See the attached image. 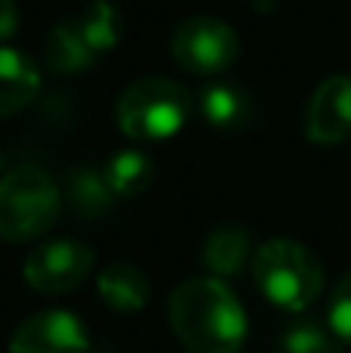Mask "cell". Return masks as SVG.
Segmentation results:
<instances>
[{"instance_id":"e0dca14e","label":"cell","mask_w":351,"mask_h":353,"mask_svg":"<svg viewBox=\"0 0 351 353\" xmlns=\"http://www.w3.org/2000/svg\"><path fill=\"white\" fill-rule=\"evenodd\" d=\"M283 353H342V341L336 338V332L323 329L317 319H298L280 338Z\"/></svg>"},{"instance_id":"6da1fadb","label":"cell","mask_w":351,"mask_h":353,"mask_svg":"<svg viewBox=\"0 0 351 353\" xmlns=\"http://www.w3.org/2000/svg\"><path fill=\"white\" fill-rule=\"evenodd\" d=\"M168 323L190 353H240L249 319L224 279H187L168 298Z\"/></svg>"},{"instance_id":"ba28073f","label":"cell","mask_w":351,"mask_h":353,"mask_svg":"<svg viewBox=\"0 0 351 353\" xmlns=\"http://www.w3.org/2000/svg\"><path fill=\"white\" fill-rule=\"evenodd\" d=\"M305 134L321 146L351 137V74H333L314 90L305 109Z\"/></svg>"},{"instance_id":"3957f363","label":"cell","mask_w":351,"mask_h":353,"mask_svg":"<svg viewBox=\"0 0 351 353\" xmlns=\"http://www.w3.org/2000/svg\"><path fill=\"white\" fill-rule=\"evenodd\" d=\"M196 99L184 84L171 78H140L118 97L115 118L118 128L131 140H168L180 134L193 118Z\"/></svg>"},{"instance_id":"ac0fdd59","label":"cell","mask_w":351,"mask_h":353,"mask_svg":"<svg viewBox=\"0 0 351 353\" xmlns=\"http://www.w3.org/2000/svg\"><path fill=\"white\" fill-rule=\"evenodd\" d=\"M327 325L342 344H351V273L342 276L327 304Z\"/></svg>"},{"instance_id":"8992f818","label":"cell","mask_w":351,"mask_h":353,"mask_svg":"<svg viewBox=\"0 0 351 353\" xmlns=\"http://www.w3.org/2000/svg\"><path fill=\"white\" fill-rule=\"evenodd\" d=\"M93 270V251L84 242L56 239V242L37 245L22 263V276L35 292L66 294L78 288Z\"/></svg>"},{"instance_id":"7c38bea8","label":"cell","mask_w":351,"mask_h":353,"mask_svg":"<svg viewBox=\"0 0 351 353\" xmlns=\"http://www.w3.org/2000/svg\"><path fill=\"white\" fill-rule=\"evenodd\" d=\"M205 267L215 273V279H234L246 270V263L255 257L252 236L240 226H218L205 242Z\"/></svg>"},{"instance_id":"d6986e66","label":"cell","mask_w":351,"mask_h":353,"mask_svg":"<svg viewBox=\"0 0 351 353\" xmlns=\"http://www.w3.org/2000/svg\"><path fill=\"white\" fill-rule=\"evenodd\" d=\"M19 28V6L12 0H0V41L12 37Z\"/></svg>"},{"instance_id":"9c48e42d","label":"cell","mask_w":351,"mask_h":353,"mask_svg":"<svg viewBox=\"0 0 351 353\" xmlns=\"http://www.w3.org/2000/svg\"><path fill=\"white\" fill-rule=\"evenodd\" d=\"M41 93V72L25 53L0 47V118L16 115Z\"/></svg>"},{"instance_id":"4fadbf2b","label":"cell","mask_w":351,"mask_h":353,"mask_svg":"<svg viewBox=\"0 0 351 353\" xmlns=\"http://www.w3.org/2000/svg\"><path fill=\"white\" fill-rule=\"evenodd\" d=\"M103 174H106V183L112 186V192H115V199L118 195L131 199V195H140L153 183L155 165L143 149H122V152H115L106 161Z\"/></svg>"},{"instance_id":"277c9868","label":"cell","mask_w":351,"mask_h":353,"mask_svg":"<svg viewBox=\"0 0 351 353\" xmlns=\"http://www.w3.org/2000/svg\"><path fill=\"white\" fill-rule=\"evenodd\" d=\"M62 208L59 186L41 168H12L0 180V239L31 242L56 223Z\"/></svg>"},{"instance_id":"7a4b0ae2","label":"cell","mask_w":351,"mask_h":353,"mask_svg":"<svg viewBox=\"0 0 351 353\" xmlns=\"http://www.w3.org/2000/svg\"><path fill=\"white\" fill-rule=\"evenodd\" d=\"M252 279L271 304L283 310H308L323 292V267L317 254L292 239H271L252 257Z\"/></svg>"},{"instance_id":"8fae6325","label":"cell","mask_w":351,"mask_h":353,"mask_svg":"<svg viewBox=\"0 0 351 353\" xmlns=\"http://www.w3.org/2000/svg\"><path fill=\"white\" fill-rule=\"evenodd\" d=\"M97 292L106 307L118 313H137L149 301V279L134 263H109L97 276Z\"/></svg>"},{"instance_id":"ffe728a7","label":"cell","mask_w":351,"mask_h":353,"mask_svg":"<svg viewBox=\"0 0 351 353\" xmlns=\"http://www.w3.org/2000/svg\"><path fill=\"white\" fill-rule=\"evenodd\" d=\"M0 171H3V155H0Z\"/></svg>"},{"instance_id":"9a60e30c","label":"cell","mask_w":351,"mask_h":353,"mask_svg":"<svg viewBox=\"0 0 351 353\" xmlns=\"http://www.w3.org/2000/svg\"><path fill=\"white\" fill-rule=\"evenodd\" d=\"M72 25L93 56L109 53V50L118 43V37H122L118 12H115V6H109V3H93L91 10Z\"/></svg>"},{"instance_id":"30bf717a","label":"cell","mask_w":351,"mask_h":353,"mask_svg":"<svg viewBox=\"0 0 351 353\" xmlns=\"http://www.w3.org/2000/svg\"><path fill=\"white\" fill-rule=\"evenodd\" d=\"M199 115L215 130H240L252 121V99L230 81H209L199 93Z\"/></svg>"},{"instance_id":"5bb4252c","label":"cell","mask_w":351,"mask_h":353,"mask_svg":"<svg viewBox=\"0 0 351 353\" xmlns=\"http://www.w3.org/2000/svg\"><path fill=\"white\" fill-rule=\"evenodd\" d=\"M115 192L106 183L103 171H93V168H81L68 176V205L81 214V217H97L106 208L112 205Z\"/></svg>"},{"instance_id":"5b68a950","label":"cell","mask_w":351,"mask_h":353,"mask_svg":"<svg viewBox=\"0 0 351 353\" xmlns=\"http://www.w3.org/2000/svg\"><path fill=\"white\" fill-rule=\"evenodd\" d=\"M240 41L221 19L193 16L180 22L171 34V56L184 72L199 78H218L236 62Z\"/></svg>"},{"instance_id":"52a82bcc","label":"cell","mask_w":351,"mask_h":353,"mask_svg":"<svg viewBox=\"0 0 351 353\" xmlns=\"http://www.w3.org/2000/svg\"><path fill=\"white\" fill-rule=\"evenodd\" d=\"M91 338L75 313L44 310L19 323L10 338V353H87Z\"/></svg>"},{"instance_id":"2e32d148","label":"cell","mask_w":351,"mask_h":353,"mask_svg":"<svg viewBox=\"0 0 351 353\" xmlns=\"http://www.w3.org/2000/svg\"><path fill=\"white\" fill-rule=\"evenodd\" d=\"M97 56L87 50V43L78 37L75 25H56L47 37V62L56 72H78V68L91 65Z\"/></svg>"}]
</instances>
